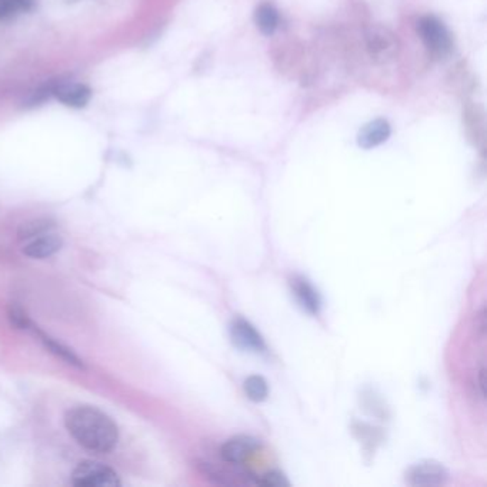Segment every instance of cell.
<instances>
[{
  "mask_svg": "<svg viewBox=\"0 0 487 487\" xmlns=\"http://www.w3.org/2000/svg\"><path fill=\"white\" fill-rule=\"evenodd\" d=\"M244 391H246L247 398L251 399L252 401H256V403H261V401L266 400L269 396V386L268 381L263 376H259V374H253L251 378H247L244 381Z\"/></svg>",
  "mask_w": 487,
  "mask_h": 487,
  "instance_id": "cell-16",
  "label": "cell"
},
{
  "mask_svg": "<svg viewBox=\"0 0 487 487\" xmlns=\"http://www.w3.org/2000/svg\"><path fill=\"white\" fill-rule=\"evenodd\" d=\"M391 124L384 119H376L364 124L357 134V144L362 149H373L391 138Z\"/></svg>",
  "mask_w": 487,
  "mask_h": 487,
  "instance_id": "cell-9",
  "label": "cell"
},
{
  "mask_svg": "<svg viewBox=\"0 0 487 487\" xmlns=\"http://www.w3.org/2000/svg\"><path fill=\"white\" fill-rule=\"evenodd\" d=\"M449 481V472L436 460H422L406 473V482L415 487L442 486Z\"/></svg>",
  "mask_w": 487,
  "mask_h": 487,
  "instance_id": "cell-5",
  "label": "cell"
},
{
  "mask_svg": "<svg viewBox=\"0 0 487 487\" xmlns=\"http://www.w3.org/2000/svg\"><path fill=\"white\" fill-rule=\"evenodd\" d=\"M418 32L426 49L436 58H446L452 52V35L439 19L425 16L418 23Z\"/></svg>",
  "mask_w": 487,
  "mask_h": 487,
  "instance_id": "cell-2",
  "label": "cell"
},
{
  "mask_svg": "<svg viewBox=\"0 0 487 487\" xmlns=\"http://www.w3.org/2000/svg\"><path fill=\"white\" fill-rule=\"evenodd\" d=\"M366 46L372 58L381 63L393 60L400 49L395 33L381 26H372L367 29Z\"/></svg>",
  "mask_w": 487,
  "mask_h": 487,
  "instance_id": "cell-4",
  "label": "cell"
},
{
  "mask_svg": "<svg viewBox=\"0 0 487 487\" xmlns=\"http://www.w3.org/2000/svg\"><path fill=\"white\" fill-rule=\"evenodd\" d=\"M254 23L259 31L266 36L275 33L279 26V14L275 7L269 4L261 5L254 14Z\"/></svg>",
  "mask_w": 487,
  "mask_h": 487,
  "instance_id": "cell-14",
  "label": "cell"
},
{
  "mask_svg": "<svg viewBox=\"0 0 487 487\" xmlns=\"http://www.w3.org/2000/svg\"><path fill=\"white\" fill-rule=\"evenodd\" d=\"M258 484L266 487H289L290 486V482L279 470H271V472L262 474L261 479H258Z\"/></svg>",
  "mask_w": 487,
  "mask_h": 487,
  "instance_id": "cell-18",
  "label": "cell"
},
{
  "mask_svg": "<svg viewBox=\"0 0 487 487\" xmlns=\"http://www.w3.org/2000/svg\"><path fill=\"white\" fill-rule=\"evenodd\" d=\"M35 332L38 333L39 340H41L43 346L51 352V354H55L59 359H62L63 362H66L68 364H72V366L78 367V369H87L85 363H83L82 359H80L78 354L73 352L70 347L65 346V345L60 344L58 340L53 339V337L48 336L46 333L41 332V330L36 329Z\"/></svg>",
  "mask_w": 487,
  "mask_h": 487,
  "instance_id": "cell-12",
  "label": "cell"
},
{
  "mask_svg": "<svg viewBox=\"0 0 487 487\" xmlns=\"http://www.w3.org/2000/svg\"><path fill=\"white\" fill-rule=\"evenodd\" d=\"M7 319L11 322L12 326L16 327V329H29L32 326L28 313L18 303H9V306H7Z\"/></svg>",
  "mask_w": 487,
  "mask_h": 487,
  "instance_id": "cell-17",
  "label": "cell"
},
{
  "mask_svg": "<svg viewBox=\"0 0 487 487\" xmlns=\"http://www.w3.org/2000/svg\"><path fill=\"white\" fill-rule=\"evenodd\" d=\"M63 247L62 236L55 234H45L32 239L23 247V253L32 259H45L52 256Z\"/></svg>",
  "mask_w": 487,
  "mask_h": 487,
  "instance_id": "cell-10",
  "label": "cell"
},
{
  "mask_svg": "<svg viewBox=\"0 0 487 487\" xmlns=\"http://www.w3.org/2000/svg\"><path fill=\"white\" fill-rule=\"evenodd\" d=\"M51 95L58 102H60L63 106L72 107V109H83V107H87L90 104L93 92L85 83L69 80V82L55 85Z\"/></svg>",
  "mask_w": 487,
  "mask_h": 487,
  "instance_id": "cell-7",
  "label": "cell"
},
{
  "mask_svg": "<svg viewBox=\"0 0 487 487\" xmlns=\"http://www.w3.org/2000/svg\"><path fill=\"white\" fill-rule=\"evenodd\" d=\"M479 376H481V391H482V395L484 396V369H482V371L479 372Z\"/></svg>",
  "mask_w": 487,
  "mask_h": 487,
  "instance_id": "cell-19",
  "label": "cell"
},
{
  "mask_svg": "<svg viewBox=\"0 0 487 487\" xmlns=\"http://www.w3.org/2000/svg\"><path fill=\"white\" fill-rule=\"evenodd\" d=\"M53 227H55V222L52 219H48V217L29 220V222L19 227V241L35 239V237L41 236V234H49Z\"/></svg>",
  "mask_w": 487,
  "mask_h": 487,
  "instance_id": "cell-15",
  "label": "cell"
},
{
  "mask_svg": "<svg viewBox=\"0 0 487 487\" xmlns=\"http://www.w3.org/2000/svg\"><path fill=\"white\" fill-rule=\"evenodd\" d=\"M38 0H0V22L16 21L23 14L35 11Z\"/></svg>",
  "mask_w": 487,
  "mask_h": 487,
  "instance_id": "cell-13",
  "label": "cell"
},
{
  "mask_svg": "<svg viewBox=\"0 0 487 487\" xmlns=\"http://www.w3.org/2000/svg\"><path fill=\"white\" fill-rule=\"evenodd\" d=\"M292 288L296 299L303 309L308 310L310 315H319L322 300H320L319 293L310 285L309 281L303 278L293 279Z\"/></svg>",
  "mask_w": 487,
  "mask_h": 487,
  "instance_id": "cell-11",
  "label": "cell"
},
{
  "mask_svg": "<svg viewBox=\"0 0 487 487\" xmlns=\"http://www.w3.org/2000/svg\"><path fill=\"white\" fill-rule=\"evenodd\" d=\"M262 442L253 436H234L220 447V456L226 464H242L261 450Z\"/></svg>",
  "mask_w": 487,
  "mask_h": 487,
  "instance_id": "cell-6",
  "label": "cell"
},
{
  "mask_svg": "<svg viewBox=\"0 0 487 487\" xmlns=\"http://www.w3.org/2000/svg\"><path fill=\"white\" fill-rule=\"evenodd\" d=\"M72 483L79 487H117L122 482L112 467L87 460L73 470Z\"/></svg>",
  "mask_w": 487,
  "mask_h": 487,
  "instance_id": "cell-3",
  "label": "cell"
},
{
  "mask_svg": "<svg viewBox=\"0 0 487 487\" xmlns=\"http://www.w3.org/2000/svg\"><path fill=\"white\" fill-rule=\"evenodd\" d=\"M230 337L239 349L256 352V354H264L268 350L261 333L254 329L252 323L242 317H237L230 325Z\"/></svg>",
  "mask_w": 487,
  "mask_h": 487,
  "instance_id": "cell-8",
  "label": "cell"
},
{
  "mask_svg": "<svg viewBox=\"0 0 487 487\" xmlns=\"http://www.w3.org/2000/svg\"><path fill=\"white\" fill-rule=\"evenodd\" d=\"M65 425L73 439L90 452H112L119 442L114 418L93 406H75L68 410Z\"/></svg>",
  "mask_w": 487,
  "mask_h": 487,
  "instance_id": "cell-1",
  "label": "cell"
}]
</instances>
